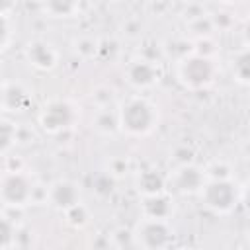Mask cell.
Wrapping results in <instances>:
<instances>
[{
	"label": "cell",
	"mask_w": 250,
	"mask_h": 250,
	"mask_svg": "<svg viewBox=\"0 0 250 250\" xmlns=\"http://www.w3.org/2000/svg\"><path fill=\"white\" fill-rule=\"evenodd\" d=\"M117 119L119 131L129 137H146L158 125V107L143 96H133L119 105Z\"/></svg>",
	"instance_id": "1"
},
{
	"label": "cell",
	"mask_w": 250,
	"mask_h": 250,
	"mask_svg": "<svg viewBox=\"0 0 250 250\" xmlns=\"http://www.w3.org/2000/svg\"><path fill=\"white\" fill-rule=\"evenodd\" d=\"M178 82L189 92H201L213 86L217 78V64L209 55L201 53H186L176 64Z\"/></svg>",
	"instance_id": "2"
},
{
	"label": "cell",
	"mask_w": 250,
	"mask_h": 250,
	"mask_svg": "<svg viewBox=\"0 0 250 250\" xmlns=\"http://www.w3.org/2000/svg\"><path fill=\"white\" fill-rule=\"evenodd\" d=\"M199 197L211 213L227 215L236 207L240 193L238 186L230 178H207L199 189Z\"/></svg>",
	"instance_id": "3"
},
{
	"label": "cell",
	"mask_w": 250,
	"mask_h": 250,
	"mask_svg": "<svg viewBox=\"0 0 250 250\" xmlns=\"http://www.w3.org/2000/svg\"><path fill=\"white\" fill-rule=\"evenodd\" d=\"M35 182L23 170H6L0 176V201L6 207L21 209L33 201Z\"/></svg>",
	"instance_id": "4"
},
{
	"label": "cell",
	"mask_w": 250,
	"mask_h": 250,
	"mask_svg": "<svg viewBox=\"0 0 250 250\" xmlns=\"http://www.w3.org/2000/svg\"><path fill=\"white\" fill-rule=\"evenodd\" d=\"M78 117L80 113L72 102L55 98V100H49L39 111V125L45 133L59 135L62 131L72 129L78 123Z\"/></svg>",
	"instance_id": "5"
},
{
	"label": "cell",
	"mask_w": 250,
	"mask_h": 250,
	"mask_svg": "<svg viewBox=\"0 0 250 250\" xmlns=\"http://www.w3.org/2000/svg\"><path fill=\"white\" fill-rule=\"evenodd\" d=\"M172 234H174V230L168 225V221L148 219V217H143L133 230L135 244L141 248H148V250L168 246L172 242Z\"/></svg>",
	"instance_id": "6"
},
{
	"label": "cell",
	"mask_w": 250,
	"mask_h": 250,
	"mask_svg": "<svg viewBox=\"0 0 250 250\" xmlns=\"http://www.w3.org/2000/svg\"><path fill=\"white\" fill-rule=\"evenodd\" d=\"M205 170L195 166L193 162L189 164H180L176 166V170L170 174V178H166V189L170 188L172 191L180 193V195H193L199 193L201 186L205 184Z\"/></svg>",
	"instance_id": "7"
},
{
	"label": "cell",
	"mask_w": 250,
	"mask_h": 250,
	"mask_svg": "<svg viewBox=\"0 0 250 250\" xmlns=\"http://www.w3.org/2000/svg\"><path fill=\"white\" fill-rule=\"evenodd\" d=\"M123 76H125V80H127L133 88H137V90H146V88H152V86L158 82L160 70H158V66L154 64V61L145 59V57H135V59H131V61L125 64Z\"/></svg>",
	"instance_id": "8"
},
{
	"label": "cell",
	"mask_w": 250,
	"mask_h": 250,
	"mask_svg": "<svg viewBox=\"0 0 250 250\" xmlns=\"http://www.w3.org/2000/svg\"><path fill=\"white\" fill-rule=\"evenodd\" d=\"M25 59L35 70L49 72L59 62V51L47 39H33L25 45Z\"/></svg>",
	"instance_id": "9"
},
{
	"label": "cell",
	"mask_w": 250,
	"mask_h": 250,
	"mask_svg": "<svg viewBox=\"0 0 250 250\" xmlns=\"http://www.w3.org/2000/svg\"><path fill=\"white\" fill-rule=\"evenodd\" d=\"M45 197L49 201L51 207H55L57 211L64 213L66 209H70L72 205L80 203V188L78 184L70 182V180H57L49 186V189L45 191Z\"/></svg>",
	"instance_id": "10"
},
{
	"label": "cell",
	"mask_w": 250,
	"mask_h": 250,
	"mask_svg": "<svg viewBox=\"0 0 250 250\" xmlns=\"http://www.w3.org/2000/svg\"><path fill=\"white\" fill-rule=\"evenodd\" d=\"M141 211H143V217L168 221L172 217V213H174V199H172V195L168 191L143 195Z\"/></svg>",
	"instance_id": "11"
},
{
	"label": "cell",
	"mask_w": 250,
	"mask_h": 250,
	"mask_svg": "<svg viewBox=\"0 0 250 250\" xmlns=\"http://www.w3.org/2000/svg\"><path fill=\"white\" fill-rule=\"evenodd\" d=\"M137 189L143 195H152V193L166 191V178L158 170L146 168V170L139 172V176H137Z\"/></svg>",
	"instance_id": "12"
},
{
	"label": "cell",
	"mask_w": 250,
	"mask_h": 250,
	"mask_svg": "<svg viewBox=\"0 0 250 250\" xmlns=\"http://www.w3.org/2000/svg\"><path fill=\"white\" fill-rule=\"evenodd\" d=\"M29 102H31L29 92L25 88H21L20 84L4 86V109H8V111H25Z\"/></svg>",
	"instance_id": "13"
},
{
	"label": "cell",
	"mask_w": 250,
	"mask_h": 250,
	"mask_svg": "<svg viewBox=\"0 0 250 250\" xmlns=\"http://www.w3.org/2000/svg\"><path fill=\"white\" fill-rule=\"evenodd\" d=\"M92 127L102 133V135H113L119 131V119H117V109L107 107H98L94 119H92Z\"/></svg>",
	"instance_id": "14"
},
{
	"label": "cell",
	"mask_w": 250,
	"mask_h": 250,
	"mask_svg": "<svg viewBox=\"0 0 250 250\" xmlns=\"http://www.w3.org/2000/svg\"><path fill=\"white\" fill-rule=\"evenodd\" d=\"M41 6L51 18H72L80 8V0H41Z\"/></svg>",
	"instance_id": "15"
},
{
	"label": "cell",
	"mask_w": 250,
	"mask_h": 250,
	"mask_svg": "<svg viewBox=\"0 0 250 250\" xmlns=\"http://www.w3.org/2000/svg\"><path fill=\"white\" fill-rule=\"evenodd\" d=\"M18 141V127L14 121L0 117V154H6Z\"/></svg>",
	"instance_id": "16"
},
{
	"label": "cell",
	"mask_w": 250,
	"mask_h": 250,
	"mask_svg": "<svg viewBox=\"0 0 250 250\" xmlns=\"http://www.w3.org/2000/svg\"><path fill=\"white\" fill-rule=\"evenodd\" d=\"M115 189V178L109 172H100L92 180V191L98 197H109Z\"/></svg>",
	"instance_id": "17"
},
{
	"label": "cell",
	"mask_w": 250,
	"mask_h": 250,
	"mask_svg": "<svg viewBox=\"0 0 250 250\" xmlns=\"http://www.w3.org/2000/svg\"><path fill=\"white\" fill-rule=\"evenodd\" d=\"M64 217H66V223H68V225H72V227H76V229H82V227L88 223V219H90V211H88L86 205L80 201V203L72 205L70 209H66V211H64Z\"/></svg>",
	"instance_id": "18"
},
{
	"label": "cell",
	"mask_w": 250,
	"mask_h": 250,
	"mask_svg": "<svg viewBox=\"0 0 250 250\" xmlns=\"http://www.w3.org/2000/svg\"><path fill=\"white\" fill-rule=\"evenodd\" d=\"M232 72H234V78H236L240 84H248L250 68H248V51H246V49H242L240 53L234 55V61H232Z\"/></svg>",
	"instance_id": "19"
},
{
	"label": "cell",
	"mask_w": 250,
	"mask_h": 250,
	"mask_svg": "<svg viewBox=\"0 0 250 250\" xmlns=\"http://www.w3.org/2000/svg\"><path fill=\"white\" fill-rule=\"evenodd\" d=\"M74 51L84 57V59H90L94 57L98 51H100V41H96L94 37H88V35H82L74 41Z\"/></svg>",
	"instance_id": "20"
},
{
	"label": "cell",
	"mask_w": 250,
	"mask_h": 250,
	"mask_svg": "<svg viewBox=\"0 0 250 250\" xmlns=\"http://www.w3.org/2000/svg\"><path fill=\"white\" fill-rule=\"evenodd\" d=\"M16 230H18L16 225L8 217L0 215V248H8L16 244Z\"/></svg>",
	"instance_id": "21"
},
{
	"label": "cell",
	"mask_w": 250,
	"mask_h": 250,
	"mask_svg": "<svg viewBox=\"0 0 250 250\" xmlns=\"http://www.w3.org/2000/svg\"><path fill=\"white\" fill-rule=\"evenodd\" d=\"M10 39H12L10 20H8V16H0V53L10 45Z\"/></svg>",
	"instance_id": "22"
},
{
	"label": "cell",
	"mask_w": 250,
	"mask_h": 250,
	"mask_svg": "<svg viewBox=\"0 0 250 250\" xmlns=\"http://www.w3.org/2000/svg\"><path fill=\"white\" fill-rule=\"evenodd\" d=\"M127 170H129V162H127V158H115L111 164H109V174L113 176V178H117V176H121L123 172L127 174Z\"/></svg>",
	"instance_id": "23"
},
{
	"label": "cell",
	"mask_w": 250,
	"mask_h": 250,
	"mask_svg": "<svg viewBox=\"0 0 250 250\" xmlns=\"http://www.w3.org/2000/svg\"><path fill=\"white\" fill-rule=\"evenodd\" d=\"M16 8V0H0V16H10Z\"/></svg>",
	"instance_id": "24"
},
{
	"label": "cell",
	"mask_w": 250,
	"mask_h": 250,
	"mask_svg": "<svg viewBox=\"0 0 250 250\" xmlns=\"http://www.w3.org/2000/svg\"><path fill=\"white\" fill-rule=\"evenodd\" d=\"M0 109H4V86L0 84Z\"/></svg>",
	"instance_id": "25"
}]
</instances>
